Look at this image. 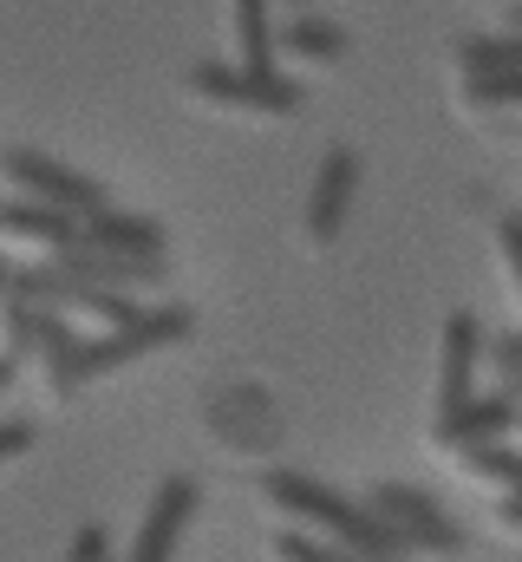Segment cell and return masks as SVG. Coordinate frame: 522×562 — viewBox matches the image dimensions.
<instances>
[{"label":"cell","mask_w":522,"mask_h":562,"mask_svg":"<svg viewBox=\"0 0 522 562\" xmlns=\"http://www.w3.org/2000/svg\"><path fill=\"white\" fill-rule=\"evenodd\" d=\"M464 458V471L477 477V484H490L497 497H522V451L510 445H477V451H457Z\"/></svg>","instance_id":"obj_17"},{"label":"cell","mask_w":522,"mask_h":562,"mask_svg":"<svg viewBox=\"0 0 522 562\" xmlns=\"http://www.w3.org/2000/svg\"><path fill=\"white\" fill-rule=\"evenodd\" d=\"M274 0H229V26H236V66H274Z\"/></svg>","instance_id":"obj_15"},{"label":"cell","mask_w":522,"mask_h":562,"mask_svg":"<svg viewBox=\"0 0 522 562\" xmlns=\"http://www.w3.org/2000/svg\"><path fill=\"white\" fill-rule=\"evenodd\" d=\"M0 177L13 183V196L46 203V210H66V216H79V223L99 216V210H112V196H105L99 177H86V170H72V164L46 157V150H33V144L0 150Z\"/></svg>","instance_id":"obj_5"},{"label":"cell","mask_w":522,"mask_h":562,"mask_svg":"<svg viewBox=\"0 0 522 562\" xmlns=\"http://www.w3.org/2000/svg\"><path fill=\"white\" fill-rule=\"evenodd\" d=\"M46 269H59L66 281H86V288H112V294H130V288H163V262H130V256H105L92 243H72L59 249Z\"/></svg>","instance_id":"obj_10"},{"label":"cell","mask_w":522,"mask_h":562,"mask_svg":"<svg viewBox=\"0 0 522 562\" xmlns=\"http://www.w3.org/2000/svg\"><path fill=\"white\" fill-rule=\"evenodd\" d=\"M196 510H203V484H196L190 471H170V477L150 491V504H144V524H137V537H130L125 562H177V543H183V530L196 524Z\"/></svg>","instance_id":"obj_6"},{"label":"cell","mask_w":522,"mask_h":562,"mask_svg":"<svg viewBox=\"0 0 522 562\" xmlns=\"http://www.w3.org/2000/svg\"><path fill=\"white\" fill-rule=\"evenodd\" d=\"M497 256H503V269H510V281H517V294H522V210L497 216Z\"/></svg>","instance_id":"obj_21"},{"label":"cell","mask_w":522,"mask_h":562,"mask_svg":"<svg viewBox=\"0 0 522 562\" xmlns=\"http://www.w3.org/2000/svg\"><path fill=\"white\" fill-rule=\"evenodd\" d=\"M79 243H92L105 256H130V262H163V249H170L163 223L157 216H137V210H99V216H86V236Z\"/></svg>","instance_id":"obj_11"},{"label":"cell","mask_w":522,"mask_h":562,"mask_svg":"<svg viewBox=\"0 0 522 562\" xmlns=\"http://www.w3.org/2000/svg\"><path fill=\"white\" fill-rule=\"evenodd\" d=\"M33 438H39V425H33V419H0V464L26 458V451H33Z\"/></svg>","instance_id":"obj_24"},{"label":"cell","mask_w":522,"mask_h":562,"mask_svg":"<svg viewBox=\"0 0 522 562\" xmlns=\"http://www.w3.org/2000/svg\"><path fill=\"white\" fill-rule=\"evenodd\" d=\"M360 504L392 530L398 557H444V562L464 557V524L431 491H418V484H373Z\"/></svg>","instance_id":"obj_3"},{"label":"cell","mask_w":522,"mask_h":562,"mask_svg":"<svg viewBox=\"0 0 522 562\" xmlns=\"http://www.w3.org/2000/svg\"><path fill=\"white\" fill-rule=\"evenodd\" d=\"M484 360H490L503 380H517V373H522V327H503V334H490V340H484Z\"/></svg>","instance_id":"obj_22"},{"label":"cell","mask_w":522,"mask_h":562,"mask_svg":"<svg viewBox=\"0 0 522 562\" xmlns=\"http://www.w3.org/2000/svg\"><path fill=\"white\" fill-rule=\"evenodd\" d=\"M484 321L470 314V307H457L451 321H444V347H438V413H451V406H464L477 386V360H484Z\"/></svg>","instance_id":"obj_9"},{"label":"cell","mask_w":522,"mask_h":562,"mask_svg":"<svg viewBox=\"0 0 522 562\" xmlns=\"http://www.w3.org/2000/svg\"><path fill=\"white\" fill-rule=\"evenodd\" d=\"M497 524H503V530H517V537H522V497H497Z\"/></svg>","instance_id":"obj_25"},{"label":"cell","mask_w":522,"mask_h":562,"mask_svg":"<svg viewBox=\"0 0 522 562\" xmlns=\"http://www.w3.org/2000/svg\"><path fill=\"white\" fill-rule=\"evenodd\" d=\"M464 105L470 112H510V105H522V72H464Z\"/></svg>","instance_id":"obj_19"},{"label":"cell","mask_w":522,"mask_h":562,"mask_svg":"<svg viewBox=\"0 0 522 562\" xmlns=\"http://www.w3.org/2000/svg\"><path fill=\"white\" fill-rule=\"evenodd\" d=\"M13 373H20V360H13V353H0V400H7V386H13Z\"/></svg>","instance_id":"obj_26"},{"label":"cell","mask_w":522,"mask_h":562,"mask_svg":"<svg viewBox=\"0 0 522 562\" xmlns=\"http://www.w3.org/2000/svg\"><path fill=\"white\" fill-rule=\"evenodd\" d=\"M360 150L353 144H333L314 170V190H307V243H340L347 216H353V196H360Z\"/></svg>","instance_id":"obj_7"},{"label":"cell","mask_w":522,"mask_h":562,"mask_svg":"<svg viewBox=\"0 0 522 562\" xmlns=\"http://www.w3.org/2000/svg\"><path fill=\"white\" fill-rule=\"evenodd\" d=\"M517 431H522V419H517Z\"/></svg>","instance_id":"obj_29"},{"label":"cell","mask_w":522,"mask_h":562,"mask_svg":"<svg viewBox=\"0 0 522 562\" xmlns=\"http://www.w3.org/2000/svg\"><path fill=\"white\" fill-rule=\"evenodd\" d=\"M261 504L281 510V517H294V530H307V537H320V543H333V550H347V557H360V562L398 557L392 530L360 497H340L333 484H320L307 471H261Z\"/></svg>","instance_id":"obj_1"},{"label":"cell","mask_w":522,"mask_h":562,"mask_svg":"<svg viewBox=\"0 0 522 562\" xmlns=\"http://www.w3.org/2000/svg\"><path fill=\"white\" fill-rule=\"evenodd\" d=\"M294 7H307V0H294Z\"/></svg>","instance_id":"obj_28"},{"label":"cell","mask_w":522,"mask_h":562,"mask_svg":"<svg viewBox=\"0 0 522 562\" xmlns=\"http://www.w3.org/2000/svg\"><path fill=\"white\" fill-rule=\"evenodd\" d=\"M522 406L497 386V393H470L464 406H451V413H438L431 425V445L438 451H477V445H503L510 431H517Z\"/></svg>","instance_id":"obj_8"},{"label":"cell","mask_w":522,"mask_h":562,"mask_svg":"<svg viewBox=\"0 0 522 562\" xmlns=\"http://www.w3.org/2000/svg\"><path fill=\"white\" fill-rule=\"evenodd\" d=\"M457 66L464 72H522V33H470L457 40Z\"/></svg>","instance_id":"obj_16"},{"label":"cell","mask_w":522,"mask_h":562,"mask_svg":"<svg viewBox=\"0 0 522 562\" xmlns=\"http://www.w3.org/2000/svg\"><path fill=\"white\" fill-rule=\"evenodd\" d=\"M190 92L229 112H261V119H300L307 112V86H294L274 66H236V59H203L190 66Z\"/></svg>","instance_id":"obj_4"},{"label":"cell","mask_w":522,"mask_h":562,"mask_svg":"<svg viewBox=\"0 0 522 562\" xmlns=\"http://www.w3.org/2000/svg\"><path fill=\"white\" fill-rule=\"evenodd\" d=\"M347 26H333V20H320V13H294L287 26H274V53H287V59H314V66H340L347 59Z\"/></svg>","instance_id":"obj_13"},{"label":"cell","mask_w":522,"mask_h":562,"mask_svg":"<svg viewBox=\"0 0 522 562\" xmlns=\"http://www.w3.org/2000/svg\"><path fill=\"white\" fill-rule=\"evenodd\" d=\"M7 276H13V262H7V256H0V294H7Z\"/></svg>","instance_id":"obj_27"},{"label":"cell","mask_w":522,"mask_h":562,"mask_svg":"<svg viewBox=\"0 0 522 562\" xmlns=\"http://www.w3.org/2000/svg\"><path fill=\"white\" fill-rule=\"evenodd\" d=\"M33 353H39V367H46V393H53V400H72V393H79V380H72L79 334H72L59 314H46V321H39V340H33Z\"/></svg>","instance_id":"obj_14"},{"label":"cell","mask_w":522,"mask_h":562,"mask_svg":"<svg viewBox=\"0 0 522 562\" xmlns=\"http://www.w3.org/2000/svg\"><path fill=\"white\" fill-rule=\"evenodd\" d=\"M274 562H360V557H347V550H333V543H320L307 530H281L274 537ZM392 562H405V557H392Z\"/></svg>","instance_id":"obj_20"},{"label":"cell","mask_w":522,"mask_h":562,"mask_svg":"<svg viewBox=\"0 0 522 562\" xmlns=\"http://www.w3.org/2000/svg\"><path fill=\"white\" fill-rule=\"evenodd\" d=\"M190 334H196V307H183V301L137 307V321L105 327L99 340H79L72 380H79V386H86V380H105V373H118V367H130V360H150V353H163V347H183Z\"/></svg>","instance_id":"obj_2"},{"label":"cell","mask_w":522,"mask_h":562,"mask_svg":"<svg viewBox=\"0 0 522 562\" xmlns=\"http://www.w3.org/2000/svg\"><path fill=\"white\" fill-rule=\"evenodd\" d=\"M0 236H13V243H33V249H72L79 236H86V223L79 216H66V210H46V203H26V196H0Z\"/></svg>","instance_id":"obj_12"},{"label":"cell","mask_w":522,"mask_h":562,"mask_svg":"<svg viewBox=\"0 0 522 562\" xmlns=\"http://www.w3.org/2000/svg\"><path fill=\"white\" fill-rule=\"evenodd\" d=\"M46 314H53V307H33V301L0 294V353L26 360V353H33V340H39V321H46Z\"/></svg>","instance_id":"obj_18"},{"label":"cell","mask_w":522,"mask_h":562,"mask_svg":"<svg viewBox=\"0 0 522 562\" xmlns=\"http://www.w3.org/2000/svg\"><path fill=\"white\" fill-rule=\"evenodd\" d=\"M59 562H112V537H105V524H79Z\"/></svg>","instance_id":"obj_23"}]
</instances>
